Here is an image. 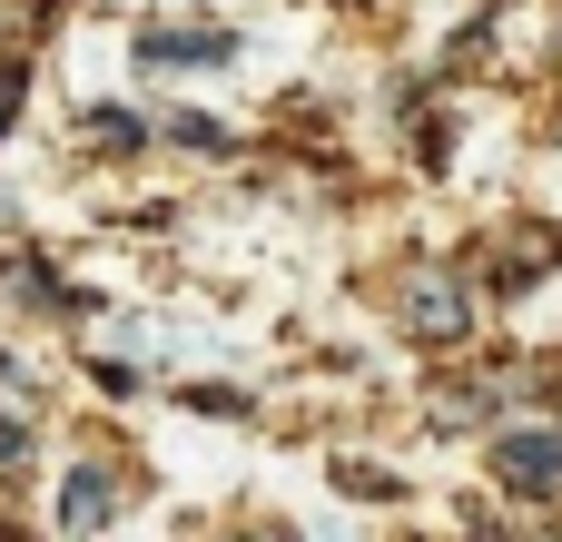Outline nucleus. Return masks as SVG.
Masks as SVG:
<instances>
[{
	"instance_id": "3",
	"label": "nucleus",
	"mask_w": 562,
	"mask_h": 542,
	"mask_svg": "<svg viewBox=\"0 0 562 542\" xmlns=\"http://www.w3.org/2000/svg\"><path fill=\"white\" fill-rule=\"evenodd\" d=\"M109 513H119V474H109V464H79V474L59 484V523H69V533H99Z\"/></svg>"
},
{
	"instance_id": "6",
	"label": "nucleus",
	"mask_w": 562,
	"mask_h": 542,
	"mask_svg": "<svg viewBox=\"0 0 562 542\" xmlns=\"http://www.w3.org/2000/svg\"><path fill=\"white\" fill-rule=\"evenodd\" d=\"M10 464H30V425H20V415H0V474H10Z\"/></svg>"
},
{
	"instance_id": "4",
	"label": "nucleus",
	"mask_w": 562,
	"mask_h": 542,
	"mask_svg": "<svg viewBox=\"0 0 562 542\" xmlns=\"http://www.w3.org/2000/svg\"><path fill=\"white\" fill-rule=\"evenodd\" d=\"M405 306H415V326H425V336H464V286H454V276H415V286H405Z\"/></svg>"
},
{
	"instance_id": "2",
	"label": "nucleus",
	"mask_w": 562,
	"mask_h": 542,
	"mask_svg": "<svg viewBox=\"0 0 562 542\" xmlns=\"http://www.w3.org/2000/svg\"><path fill=\"white\" fill-rule=\"evenodd\" d=\"M494 474H504V484H524V494H553L562 434H494Z\"/></svg>"
},
{
	"instance_id": "5",
	"label": "nucleus",
	"mask_w": 562,
	"mask_h": 542,
	"mask_svg": "<svg viewBox=\"0 0 562 542\" xmlns=\"http://www.w3.org/2000/svg\"><path fill=\"white\" fill-rule=\"evenodd\" d=\"M20 99H30V69L0 59V138H10V118H20Z\"/></svg>"
},
{
	"instance_id": "1",
	"label": "nucleus",
	"mask_w": 562,
	"mask_h": 542,
	"mask_svg": "<svg viewBox=\"0 0 562 542\" xmlns=\"http://www.w3.org/2000/svg\"><path fill=\"white\" fill-rule=\"evenodd\" d=\"M227 49V30H138V69H217Z\"/></svg>"
}]
</instances>
